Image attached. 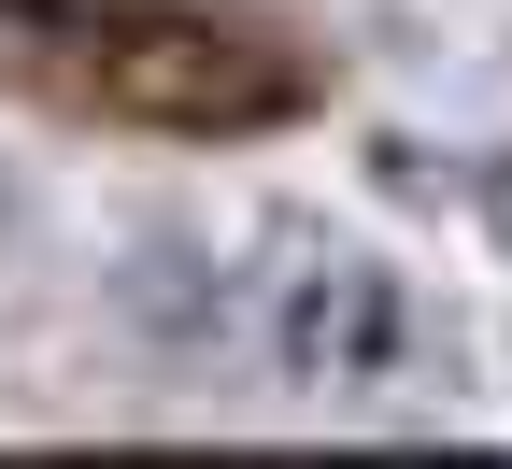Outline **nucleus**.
<instances>
[{
    "label": "nucleus",
    "mask_w": 512,
    "mask_h": 469,
    "mask_svg": "<svg viewBox=\"0 0 512 469\" xmlns=\"http://www.w3.org/2000/svg\"><path fill=\"white\" fill-rule=\"evenodd\" d=\"M0 86L228 143V128H285L313 100V57H285L242 15H185V0H0Z\"/></svg>",
    "instance_id": "nucleus-1"
}]
</instances>
